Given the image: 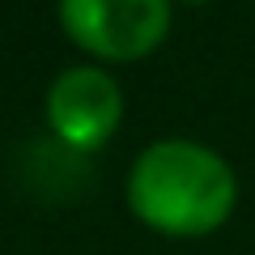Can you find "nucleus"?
Masks as SVG:
<instances>
[{"label": "nucleus", "mask_w": 255, "mask_h": 255, "mask_svg": "<svg viewBox=\"0 0 255 255\" xmlns=\"http://www.w3.org/2000/svg\"><path fill=\"white\" fill-rule=\"evenodd\" d=\"M124 119L119 81L98 64L64 68L47 90V124L68 149H102Z\"/></svg>", "instance_id": "nucleus-3"}, {"label": "nucleus", "mask_w": 255, "mask_h": 255, "mask_svg": "<svg viewBox=\"0 0 255 255\" xmlns=\"http://www.w3.org/2000/svg\"><path fill=\"white\" fill-rule=\"evenodd\" d=\"M238 179L217 149L200 140H153L128 170V209L170 238H204L234 213Z\"/></svg>", "instance_id": "nucleus-1"}, {"label": "nucleus", "mask_w": 255, "mask_h": 255, "mask_svg": "<svg viewBox=\"0 0 255 255\" xmlns=\"http://www.w3.org/2000/svg\"><path fill=\"white\" fill-rule=\"evenodd\" d=\"M187 4H200V0H187Z\"/></svg>", "instance_id": "nucleus-4"}, {"label": "nucleus", "mask_w": 255, "mask_h": 255, "mask_svg": "<svg viewBox=\"0 0 255 255\" xmlns=\"http://www.w3.org/2000/svg\"><path fill=\"white\" fill-rule=\"evenodd\" d=\"M60 26L81 51L132 64L170 34V0H60Z\"/></svg>", "instance_id": "nucleus-2"}]
</instances>
